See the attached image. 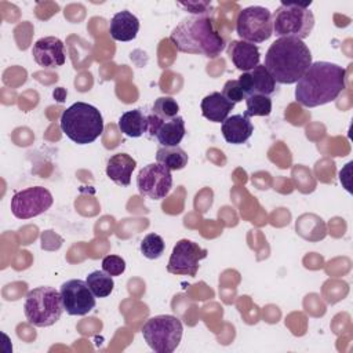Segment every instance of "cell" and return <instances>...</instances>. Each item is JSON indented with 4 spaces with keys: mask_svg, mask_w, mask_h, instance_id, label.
Instances as JSON below:
<instances>
[{
    "mask_svg": "<svg viewBox=\"0 0 353 353\" xmlns=\"http://www.w3.org/2000/svg\"><path fill=\"white\" fill-rule=\"evenodd\" d=\"M346 70L334 62L316 61L296 81L295 99L305 108L335 101L346 87Z\"/></svg>",
    "mask_w": 353,
    "mask_h": 353,
    "instance_id": "1",
    "label": "cell"
},
{
    "mask_svg": "<svg viewBox=\"0 0 353 353\" xmlns=\"http://www.w3.org/2000/svg\"><path fill=\"white\" fill-rule=\"evenodd\" d=\"M170 40L179 52L199 54L207 58H216L226 46L211 14L183 18L171 32Z\"/></svg>",
    "mask_w": 353,
    "mask_h": 353,
    "instance_id": "2",
    "label": "cell"
},
{
    "mask_svg": "<svg viewBox=\"0 0 353 353\" xmlns=\"http://www.w3.org/2000/svg\"><path fill=\"white\" fill-rule=\"evenodd\" d=\"M312 65V52L303 40L279 37L266 51L263 66L279 84L296 83Z\"/></svg>",
    "mask_w": 353,
    "mask_h": 353,
    "instance_id": "3",
    "label": "cell"
},
{
    "mask_svg": "<svg viewBox=\"0 0 353 353\" xmlns=\"http://www.w3.org/2000/svg\"><path fill=\"white\" fill-rule=\"evenodd\" d=\"M59 127L74 143L87 145L103 132V119L95 106L85 102H74L62 112Z\"/></svg>",
    "mask_w": 353,
    "mask_h": 353,
    "instance_id": "4",
    "label": "cell"
},
{
    "mask_svg": "<svg viewBox=\"0 0 353 353\" xmlns=\"http://www.w3.org/2000/svg\"><path fill=\"white\" fill-rule=\"evenodd\" d=\"M61 291L50 285L30 290L25 296L23 313L29 324L34 327H50L55 324L63 313Z\"/></svg>",
    "mask_w": 353,
    "mask_h": 353,
    "instance_id": "5",
    "label": "cell"
},
{
    "mask_svg": "<svg viewBox=\"0 0 353 353\" xmlns=\"http://www.w3.org/2000/svg\"><path fill=\"white\" fill-rule=\"evenodd\" d=\"M309 3L281 1L272 14L273 34L277 37H295L303 40L309 37L314 28V15L309 10Z\"/></svg>",
    "mask_w": 353,
    "mask_h": 353,
    "instance_id": "6",
    "label": "cell"
},
{
    "mask_svg": "<svg viewBox=\"0 0 353 353\" xmlns=\"http://www.w3.org/2000/svg\"><path fill=\"white\" fill-rule=\"evenodd\" d=\"M141 332L148 346L156 353H172L182 339L183 325L172 314H159L148 319Z\"/></svg>",
    "mask_w": 353,
    "mask_h": 353,
    "instance_id": "7",
    "label": "cell"
},
{
    "mask_svg": "<svg viewBox=\"0 0 353 353\" xmlns=\"http://www.w3.org/2000/svg\"><path fill=\"white\" fill-rule=\"evenodd\" d=\"M236 32L241 40L258 44L273 34L272 12L262 6H250L243 8L236 19Z\"/></svg>",
    "mask_w": 353,
    "mask_h": 353,
    "instance_id": "8",
    "label": "cell"
},
{
    "mask_svg": "<svg viewBox=\"0 0 353 353\" xmlns=\"http://www.w3.org/2000/svg\"><path fill=\"white\" fill-rule=\"evenodd\" d=\"M54 199L48 189L43 186H30L22 189L11 197V212L18 219H30L44 214L52 205Z\"/></svg>",
    "mask_w": 353,
    "mask_h": 353,
    "instance_id": "9",
    "label": "cell"
},
{
    "mask_svg": "<svg viewBox=\"0 0 353 353\" xmlns=\"http://www.w3.org/2000/svg\"><path fill=\"white\" fill-rule=\"evenodd\" d=\"M208 251L201 248L197 243L182 239L176 241L168 259L167 272L178 276L194 277L199 270V263L201 259L207 258Z\"/></svg>",
    "mask_w": 353,
    "mask_h": 353,
    "instance_id": "10",
    "label": "cell"
},
{
    "mask_svg": "<svg viewBox=\"0 0 353 353\" xmlns=\"http://www.w3.org/2000/svg\"><path fill=\"white\" fill-rule=\"evenodd\" d=\"M137 188L142 196L153 200H161L172 188L171 171L159 163H150L139 170Z\"/></svg>",
    "mask_w": 353,
    "mask_h": 353,
    "instance_id": "11",
    "label": "cell"
},
{
    "mask_svg": "<svg viewBox=\"0 0 353 353\" xmlns=\"http://www.w3.org/2000/svg\"><path fill=\"white\" fill-rule=\"evenodd\" d=\"M61 296L63 307L70 316H85L95 305V295L88 284L80 279H72L61 285Z\"/></svg>",
    "mask_w": 353,
    "mask_h": 353,
    "instance_id": "12",
    "label": "cell"
},
{
    "mask_svg": "<svg viewBox=\"0 0 353 353\" xmlns=\"http://www.w3.org/2000/svg\"><path fill=\"white\" fill-rule=\"evenodd\" d=\"M148 134L154 137L161 146H178L185 137V120L176 116L170 120H161L152 113H148Z\"/></svg>",
    "mask_w": 353,
    "mask_h": 353,
    "instance_id": "13",
    "label": "cell"
},
{
    "mask_svg": "<svg viewBox=\"0 0 353 353\" xmlns=\"http://www.w3.org/2000/svg\"><path fill=\"white\" fill-rule=\"evenodd\" d=\"M32 55L39 66L46 69H54L62 66L66 61L65 44L55 36H47L39 39L32 48Z\"/></svg>",
    "mask_w": 353,
    "mask_h": 353,
    "instance_id": "14",
    "label": "cell"
},
{
    "mask_svg": "<svg viewBox=\"0 0 353 353\" xmlns=\"http://www.w3.org/2000/svg\"><path fill=\"white\" fill-rule=\"evenodd\" d=\"M237 80L247 97L252 94H262L270 97L276 92V81L273 80L268 69L261 63L252 70L241 73Z\"/></svg>",
    "mask_w": 353,
    "mask_h": 353,
    "instance_id": "15",
    "label": "cell"
},
{
    "mask_svg": "<svg viewBox=\"0 0 353 353\" xmlns=\"http://www.w3.org/2000/svg\"><path fill=\"white\" fill-rule=\"evenodd\" d=\"M228 55L233 65L243 73L258 66L261 59L259 48L244 40H232L228 46Z\"/></svg>",
    "mask_w": 353,
    "mask_h": 353,
    "instance_id": "16",
    "label": "cell"
},
{
    "mask_svg": "<svg viewBox=\"0 0 353 353\" xmlns=\"http://www.w3.org/2000/svg\"><path fill=\"white\" fill-rule=\"evenodd\" d=\"M222 135L228 143L241 145L245 143L254 132V125L250 117L244 114L228 116L221 127Z\"/></svg>",
    "mask_w": 353,
    "mask_h": 353,
    "instance_id": "17",
    "label": "cell"
},
{
    "mask_svg": "<svg viewBox=\"0 0 353 353\" xmlns=\"http://www.w3.org/2000/svg\"><path fill=\"white\" fill-rule=\"evenodd\" d=\"M138 30H139L138 18L127 10L116 12L110 19L109 33L113 40L131 41L137 37Z\"/></svg>",
    "mask_w": 353,
    "mask_h": 353,
    "instance_id": "18",
    "label": "cell"
},
{
    "mask_svg": "<svg viewBox=\"0 0 353 353\" xmlns=\"http://www.w3.org/2000/svg\"><path fill=\"white\" fill-rule=\"evenodd\" d=\"M137 161L127 153H116L110 156L106 164V175L110 181L120 186L131 183V175L135 170Z\"/></svg>",
    "mask_w": 353,
    "mask_h": 353,
    "instance_id": "19",
    "label": "cell"
},
{
    "mask_svg": "<svg viewBox=\"0 0 353 353\" xmlns=\"http://www.w3.org/2000/svg\"><path fill=\"white\" fill-rule=\"evenodd\" d=\"M236 103L228 101L222 92H211L205 95L201 101V113L203 116L212 123H223L229 116L230 110H233Z\"/></svg>",
    "mask_w": 353,
    "mask_h": 353,
    "instance_id": "20",
    "label": "cell"
},
{
    "mask_svg": "<svg viewBox=\"0 0 353 353\" xmlns=\"http://www.w3.org/2000/svg\"><path fill=\"white\" fill-rule=\"evenodd\" d=\"M119 128L130 138H139L148 131V116L142 109L127 110L119 119Z\"/></svg>",
    "mask_w": 353,
    "mask_h": 353,
    "instance_id": "21",
    "label": "cell"
},
{
    "mask_svg": "<svg viewBox=\"0 0 353 353\" xmlns=\"http://www.w3.org/2000/svg\"><path fill=\"white\" fill-rule=\"evenodd\" d=\"M296 233H299L303 239L306 240H312V241H317L325 237L327 233V228L325 223L321 218H319L317 215L313 214H305L301 215L296 219Z\"/></svg>",
    "mask_w": 353,
    "mask_h": 353,
    "instance_id": "22",
    "label": "cell"
},
{
    "mask_svg": "<svg viewBox=\"0 0 353 353\" xmlns=\"http://www.w3.org/2000/svg\"><path fill=\"white\" fill-rule=\"evenodd\" d=\"M156 160L170 171H178L188 165V153L178 146H160L156 152Z\"/></svg>",
    "mask_w": 353,
    "mask_h": 353,
    "instance_id": "23",
    "label": "cell"
},
{
    "mask_svg": "<svg viewBox=\"0 0 353 353\" xmlns=\"http://www.w3.org/2000/svg\"><path fill=\"white\" fill-rule=\"evenodd\" d=\"M85 283L88 284V287L92 291V294L95 295V298H105V296L110 295V292L113 291V287H114L113 277L103 270L91 272L87 276Z\"/></svg>",
    "mask_w": 353,
    "mask_h": 353,
    "instance_id": "24",
    "label": "cell"
},
{
    "mask_svg": "<svg viewBox=\"0 0 353 353\" xmlns=\"http://www.w3.org/2000/svg\"><path fill=\"white\" fill-rule=\"evenodd\" d=\"M272 112V99L268 95L252 94L245 98L244 116H269Z\"/></svg>",
    "mask_w": 353,
    "mask_h": 353,
    "instance_id": "25",
    "label": "cell"
},
{
    "mask_svg": "<svg viewBox=\"0 0 353 353\" xmlns=\"http://www.w3.org/2000/svg\"><path fill=\"white\" fill-rule=\"evenodd\" d=\"M179 105L172 97H160L157 98L153 105L150 113L161 120H170L178 116Z\"/></svg>",
    "mask_w": 353,
    "mask_h": 353,
    "instance_id": "26",
    "label": "cell"
},
{
    "mask_svg": "<svg viewBox=\"0 0 353 353\" xmlns=\"http://www.w3.org/2000/svg\"><path fill=\"white\" fill-rule=\"evenodd\" d=\"M165 243L163 237L157 233L146 234L141 241V252L148 259H157L163 255Z\"/></svg>",
    "mask_w": 353,
    "mask_h": 353,
    "instance_id": "27",
    "label": "cell"
},
{
    "mask_svg": "<svg viewBox=\"0 0 353 353\" xmlns=\"http://www.w3.org/2000/svg\"><path fill=\"white\" fill-rule=\"evenodd\" d=\"M102 270L108 274L120 276L125 270V261L119 255H106L102 259Z\"/></svg>",
    "mask_w": 353,
    "mask_h": 353,
    "instance_id": "28",
    "label": "cell"
},
{
    "mask_svg": "<svg viewBox=\"0 0 353 353\" xmlns=\"http://www.w3.org/2000/svg\"><path fill=\"white\" fill-rule=\"evenodd\" d=\"M222 95L233 102V103H237V102H241L243 99L247 98L244 90L241 88L239 80H228L222 88Z\"/></svg>",
    "mask_w": 353,
    "mask_h": 353,
    "instance_id": "29",
    "label": "cell"
},
{
    "mask_svg": "<svg viewBox=\"0 0 353 353\" xmlns=\"http://www.w3.org/2000/svg\"><path fill=\"white\" fill-rule=\"evenodd\" d=\"M176 6L183 7L192 15H210L211 14V1L203 0H188V1H178Z\"/></svg>",
    "mask_w": 353,
    "mask_h": 353,
    "instance_id": "30",
    "label": "cell"
}]
</instances>
